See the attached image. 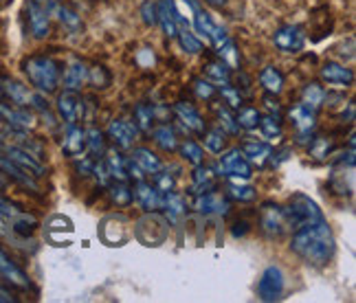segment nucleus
<instances>
[{
  "mask_svg": "<svg viewBox=\"0 0 356 303\" xmlns=\"http://www.w3.org/2000/svg\"><path fill=\"white\" fill-rule=\"evenodd\" d=\"M291 251L301 261H306L308 266H317V268L325 266L337 251L334 233L330 224L325 222V218L317 220V222H310L306 227H299L291 240Z\"/></svg>",
  "mask_w": 356,
  "mask_h": 303,
  "instance_id": "nucleus-1",
  "label": "nucleus"
},
{
  "mask_svg": "<svg viewBox=\"0 0 356 303\" xmlns=\"http://www.w3.org/2000/svg\"><path fill=\"white\" fill-rule=\"evenodd\" d=\"M62 64L51 55H31V58L22 60V73L31 81V86L44 95L58 90L62 84Z\"/></svg>",
  "mask_w": 356,
  "mask_h": 303,
  "instance_id": "nucleus-2",
  "label": "nucleus"
},
{
  "mask_svg": "<svg viewBox=\"0 0 356 303\" xmlns=\"http://www.w3.org/2000/svg\"><path fill=\"white\" fill-rule=\"evenodd\" d=\"M284 215H286V224L293 231L310 222H317V220H323V211L319 209V204L306 194H293L289 202L284 204Z\"/></svg>",
  "mask_w": 356,
  "mask_h": 303,
  "instance_id": "nucleus-3",
  "label": "nucleus"
},
{
  "mask_svg": "<svg viewBox=\"0 0 356 303\" xmlns=\"http://www.w3.org/2000/svg\"><path fill=\"white\" fill-rule=\"evenodd\" d=\"M170 236V222L159 211H145L141 220L134 224V238L143 246H161Z\"/></svg>",
  "mask_w": 356,
  "mask_h": 303,
  "instance_id": "nucleus-4",
  "label": "nucleus"
},
{
  "mask_svg": "<svg viewBox=\"0 0 356 303\" xmlns=\"http://www.w3.org/2000/svg\"><path fill=\"white\" fill-rule=\"evenodd\" d=\"M257 218H259V229H262V233L270 240H277L284 236L286 231H289L286 215H284V206L273 202V200H266V202L259 204Z\"/></svg>",
  "mask_w": 356,
  "mask_h": 303,
  "instance_id": "nucleus-5",
  "label": "nucleus"
},
{
  "mask_svg": "<svg viewBox=\"0 0 356 303\" xmlns=\"http://www.w3.org/2000/svg\"><path fill=\"white\" fill-rule=\"evenodd\" d=\"M185 3L191 7V11H194V26H196V33H200L202 38H207V42L218 49L222 42H227L229 35L225 33V29H220L207 11L202 9V5L198 3V0H185Z\"/></svg>",
  "mask_w": 356,
  "mask_h": 303,
  "instance_id": "nucleus-6",
  "label": "nucleus"
},
{
  "mask_svg": "<svg viewBox=\"0 0 356 303\" xmlns=\"http://www.w3.org/2000/svg\"><path fill=\"white\" fill-rule=\"evenodd\" d=\"M330 187L339 196L354 194V149H348V154L334 161L330 174Z\"/></svg>",
  "mask_w": 356,
  "mask_h": 303,
  "instance_id": "nucleus-7",
  "label": "nucleus"
},
{
  "mask_svg": "<svg viewBox=\"0 0 356 303\" xmlns=\"http://www.w3.org/2000/svg\"><path fill=\"white\" fill-rule=\"evenodd\" d=\"M220 154L222 156H220V163H218V167H220V174H225L227 178H234V181H249L253 176V165L246 161L240 147L220 152Z\"/></svg>",
  "mask_w": 356,
  "mask_h": 303,
  "instance_id": "nucleus-8",
  "label": "nucleus"
},
{
  "mask_svg": "<svg viewBox=\"0 0 356 303\" xmlns=\"http://www.w3.org/2000/svg\"><path fill=\"white\" fill-rule=\"evenodd\" d=\"M284 288H286V277L280 266H268L264 268L262 277L257 281V297L270 303V301H280L284 295Z\"/></svg>",
  "mask_w": 356,
  "mask_h": 303,
  "instance_id": "nucleus-9",
  "label": "nucleus"
},
{
  "mask_svg": "<svg viewBox=\"0 0 356 303\" xmlns=\"http://www.w3.org/2000/svg\"><path fill=\"white\" fill-rule=\"evenodd\" d=\"M191 209L200 215H218V218H225L231 211V200L220 194L218 189L207 191V194H198L191 202Z\"/></svg>",
  "mask_w": 356,
  "mask_h": 303,
  "instance_id": "nucleus-10",
  "label": "nucleus"
},
{
  "mask_svg": "<svg viewBox=\"0 0 356 303\" xmlns=\"http://www.w3.org/2000/svg\"><path fill=\"white\" fill-rule=\"evenodd\" d=\"M289 119L293 123L297 143H310L314 136V128H317V115L306 110L301 104H295L293 108H289Z\"/></svg>",
  "mask_w": 356,
  "mask_h": 303,
  "instance_id": "nucleus-11",
  "label": "nucleus"
},
{
  "mask_svg": "<svg viewBox=\"0 0 356 303\" xmlns=\"http://www.w3.org/2000/svg\"><path fill=\"white\" fill-rule=\"evenodd\" d=\"M273 44L282 53H299L306 47V31L299 24H284L273 33Z\"/></svg>",
  "mask_w": 356,
  "mask_h": 303,
  "instance_id": "nucleus-12",
  "label": "nucleus"
},
{
  "mask_svg": "<svg viewBox=\"0 0 356 303\" xmlns=\"http://www.w3.org/2000/svg\"><path fill=\"white\" fill-rule=\"evenodd\" d=\"M56 108H58L60 119L66 123V126H73V123H77L81 117H84V99H81V95L77 90L64 88V92H60Z\"/></svg>",
  "mask_w": 356,
  "mask_h": 303,
  "instance_id": "nucleus-13",
  "label": "nucleus"
},
{
  "mask_svg": "<svg viewBox=\"0 0 356 303\" xmlns=\"http://www.w3.org/2000/svg\"><path fill=\"white\" fill-rule=\"evenodd\" d=\"M24 20L35 40H44L51 33V16L44 7H40L35 0H29L24 7Z\"/></svg>",
  "mask_w": 356,
  "mask_h": 303,
  "instance_id": "nucleus-14",
  "label": "nucleus"
},
{
  "mask_svg": "<svg viewBox=\"0 0 356 303\" xmlns=\"http://www.w3.org/2000/svg\"><path fill=\"white\" fill-rule=\"evenodd\" d=\"M156 13H159V24H161V29H163V33H165L168 38H176L178 26L189 24V22L181 16V11H178V7H176L174 0H156Z\"/></svg>",
  "mask_w": 356,
  "mask_h": 303,
  "instance_id": "nucleus-15",
  "label": "nucleus"
},
{
  "mask_svg": "<svg viewBox=\"0 0 356 303\" xmlns=\"http://www.w3.org/2000/svg\"><path fill=\"white\" fill-rule=\"evenodd\" d=\"M172 113L176 115V119L181 121V126L191 132V134H202L204 130H207V123H204L202 115L196 110L194 104H189V101H176L174 108H172Z\"/></svg>",
  "mask_w": 356,
  "mask_h": 303,
  "instance_id": "nucleus-16",
  "label": "nucleus"
},
{
  "mask_svg": "<svg viewBox=\"0 0 356 303\" xmlns=\"http://www.w3.org/2000/svg\"><path fill=\"white\" fill-rule=\"evenodd\" d=\"M319 75L327 86H339V88H350L354 84V71L348 68L346 64H339L327 60L321 64Z\"/></svg>",
  "mask_w": 356,
  "mask_h": 303,
  "instance_id": "nucleus-17",
  "label": "nucleus"
},
{
  "mask_svg": "<svg viewBox=\"0 0 356 303\" xmlns=\"http://www.w3.org/2000/svg\"><path fill=\"white\" fill-rule=\"evenodd\" d=\"M7 152V158H11L13 163L18 165V167H22L24 172H29L33 178H42L47 176V170H44V165L40 163V158H35L31 152H26L24 147H18V145H5L3 147Z\"/></svg>",
  "mask_w": 356,
  "mask_h": 303,
  "instance_id": "nucleus-18",
  "label": "nucleus"
},
{
  "mask_svg": "<svg viewBox=\"0 0 356 303\" xmlns=\"http://www.w3.org/2000/svg\"><path fill=\"white\" fill-rule=\"evenodd\" d=\"M136 136H139V130H136L134 123H130L126 119H113L111 126H108V139H111L115 143V147H119V149L132 147Z\"/></svg>",
  "mask_w": 356,
  "mask_h": 303,
  "instance_id": "nucleus-19",
  "label": "nucleus"
},
{
  "mask_svg": "<svg viewBox=\"0 0 356 303\" xmlns=\"http://www.w3.org/2000/svg\"><path fill=\"white\" fill-rule=\"evenodd\" d=\"M134 200L139 202L143 211H161L163 209V191H159L152 183L143 181L134 183Z\"/></svg>",
  "mask_w": 356,
  "mask_h": 303,
  "instance_id": "nucleus-20",
  "label": "nucleus"
},
{
  "mask_svg": "<svg viewBox=\"0 0 356 303\" xmlns=\"http://www.w3.org/2000/svg\"><path fill=\"white\" fill-rule=\"evenodd\" d=\"M218 178H220V172H216L209 165H196L194 174H191V191H194V196L218 189Z\"/></svg>",
  "mask_w": 356,
  "mask_h": 303,
  "instance_id": "nucleus-21",
  "label": "nucleus"
},
{
  "mask_svg": "<svg viewBox=\"0 0 356 303\" xmlns=\"http://www.w3.org/2000/svg\"><path fill=\"white\" fill-rule=\"evenodd\" d=\"M161 211H165V218H168V222L170 224H178V222H183L185 215H187V202L181 194H176V191H165L163 194V209Z\"/></svg>",
  "mask_w": 356,
  "mask_h": 303,
  "instance_id": "nucleus-22",
  "label": "nucleus"
},
{
  "mask_svg": "<svg viewBox=\"0 0 356 303\" xmlns=\"http://www.w3.org/2000/svg\"><path fill=\"white\" fill-rule=\"evenodd\" d=\"M242 154L246 156V161H249L251 165H255V167H266L268 165V158L273 154V145L264 143V141H246L240 145Z\"/></svg>",
  "mask_w": 356,
  "mask_h": 303,
  "instance_id": "nucleus-23",
  "label": "nucleus"
},
{
  "mask_svg": "<svg viewBox=\"0 0 356 303\" xmlns=\"http://www.w3.org/2000/svg\"><path fill=\"white\" fill-rule=\"evenodd\" d=\"M62 149L66 156H73V158L84 154L86 152V130H81L77 123L68 126V130L64 134V141H62Z\"/></svg>",
  "mask_w": 356,
  "mask_h": 303,
  "instance_id": "nucleus-24",
  "label": "nucleus"
},
{
  "mask_svg": "<svg viewBox=\"0 0 356 303\" xmlns=\"http://www.w3.org/2000/svg\"><path fill=\"white\" fill-rule=\"evenodd\" d=\"M0 275H3L9 284L22 288V290H29V288H31V281H29V277H26V272L13 264V261L3 251H0Z\"/></svg>",
  "mask_w": 356,
  "mask_h": 303,
  "instance_id": "nucleus-25",
  "label": "nucleus"
},
{
  "mask_svg": "<svg viewBox=\"0 0 356 303\" xmlns=\"http://www.w3.org/2000/svg\"><path fill=\"white\" fill-rule=\"evenodd\" d=\"M0 172H5L11 181H16L18 185L26 187V189H31V191H40L38 183H35V178L29 174V172H24L22 167H18L16 163H13L11 158L7 156H0Z\"/></svg>",
  "mask_w": 356,
  "mask_h": 303,
  "instance_id": "nucleus-26",
  "label": "nucleus"
},
{
  "mask_svg": "<svg viewBox=\"0 0 356 303\" xmlns=\"http://www.w3.org/2000/svg\"><path fill=\"white\" fill-rule=\"evenodd\" d=\"M88 81V66L84 62H73L66 66V71H62V84L68 90H81Z\"/></svg>",
  "mask_w": 356,
  "mask_h": 303,
  "instance_id": "nucleus-27",
  "label": "nucleus"
},
{
  "mask_svg": "<svg viewBox=\"0 0 356 303\" xmlns=\"http://www.w3.org/2000/svg\"><path fill=\"white\" fill-rule=\"evenodd\" d=\"M0 121H5L7 126L16 130H26L33 126V117L22 108H11L7 104H0Z\"/></svg>",
  "mask_w": 356,
  "mask_h": 303,
  "instance_id": "nucleus-28",
  "label": "nucleus"
},
{
  "mask_svg": "<svg viewBox=\"0 0 356 303\" xmlns=\"http://www.w3.org/2000/svg\"><path fill=\"white\" fill-rule=\"evenodd\" d=\"M323 99H325V90L323 86L319 84V81H310V84L304 86V90H301V106H304L306 110H310V113L317 115L319 110L323 108Z\"/></svg>",
  "mask_w": 356,
  "mask_h": 303,
  "instance_id": "nucleus-29",
  "label": "nucleus"
},
{
  "mask_svg": "<svg viewBox=\"0 0 356 303\" xmlns=\"http://www.w3.org/2000/svg\"><path fill=\"white\" fill-rule=\"evenodd\" d=\"M152 139H154V143L163 149V152H168V154H174V152L178 149V134H176V130L172 128V126H168V123H161V126H156V128H152Z\"/></svg>",
  "mask_w": 356,
  "mask_h": 303,
  "instance_id": "nucleus-30",
  "label": "nucleus"
},
{
  "mask_svg": "<svg viewBox=\"0 0 356 303\" xmlns=\"http://www.w3.org/2000/svg\"><path fill=\"white\" fill-rule=\"evenodd\" d=\"M104 163H106L108 174H111L113 181H121V183H128L130 181V178H128V170H126L128 158L121 156L117 149L106 152V154H104Z\"/></svg>",
  "mask_w": 356,
  "mask_h": 303,
  "instance_id": "nucleus-31",
  "label": "nucleus"
},
{
  "mask_svg": "<svg viewBox=\"0 0 356 303\" xmlns=\"http://www.w3.org/2000/svg\"><path fill=\"white\" fill-rule=\"evenodd\" d=\"M284 73L277 66H264L259 71V86L270 95H280L284 90Z\"/></svg>",
  "mask_w": 356,
  "mask_h": 303,
  "instance_id": "nucleus-32",
  "label": "nucleus"
},
{
  "mask_svg": "<svg viewBox=\"0 0 356 303\" xmlns=\"http://www.w3.org/2000/svg\"><path fill=\"white\" fill-rule=\"evenodd\" d=\"M130 158L139 165V167L145 172V174H149L152 176L154 172H159L161 167H163V161L154 154L152 149H147V147H134L132 149V154H130Z\"/></svg>",
  "mask_w": 356,
  "mask_h": 303,
  "instance_id": "nucleus-33",
  "label": "nucleus"
},
{
  "mask_svg": "<svg viewBox=\"0 0 356 303\" xmlns=\"http://www.w3.org/2000/svg\"><path fill=\"white\" fill-rule=\"evenodd\" d=\"M225 196H227L231 202L249 204V202H255L257 191H255V187H251V185H242V183H238V181H234V178H231V183L227 185Z\"/></svg>",
  "mask_w": 356,
  "mask_h": 303,
  "instance_id": "nucleus-34",
  "label": "nucleus"
},
{
  "mask_svg": "<svg viewBox=\"0 0 356 303\" xmlns=\"http://www.w3.org/2000/svg\"><path fill=\"white\" fill-rule=\"evenodd\" d=\"M202 68H204V75H207V79L213 81V84H227V81H231V68L220 58L207 60Z\"/></svg>",
  "mask_w": 356,
  "mask_h": 303,
  "instance_id": "nucleus-35",
  "label": "nucleus"
},
{
  "mask_svg": "<svg viewBox=\"0 0 356 303\" xmlns=\"http://www.w3.org/2000/svg\"><path fill=\"white\" fill-rule=\"evenodd\" d=\"M53 16L60 20V24L64 26L68 33H79L81 29H84V22H81L79 13H75L73 9H68V7H64L60 3H58L56 11H53Z\"/></svg>",
  "mask_w": 356,
  "mask_h": 303,
  "instance_id": "nucleus-36",
  "label": "nucleus"
},
{
  "mask_svg": "<svg viewBox=\"0 0 356 303\" xmlns=\"http://www.w3.org/2000/svg\"><path fill=\"white\" fill-rule=\"evenodd\" d=\"M308 152L314 161H327V156L334 152V139L332 136H325V134L312 136L308 143Z\"/></svg>",
  "mask_w": 356,
  "mask_h": 303,
  "instance_id": "nucleus-37",
  "label": "nucleus"
},
{
  "mask_svg": "<svg viewBox=\"0 0 356 303\" xmlns=\"http://www.w3.org/2000/svg\"><path fill=\"white\" fill-rule=\"evenodd\" d=\"M108 196H111V200L121 206V209H126V206H130L134 202V191L128 183H121V181H115L113 185H108Z\"/></svg>",
  "mask_w": 356,
  "mask_h": 303,
  "instance_id": "nucleus-38",
  "label": "nucleus"
},
{
  "mask_svg": "<svg viewBox=\"0 0 356 303\" xmlns=\"http://www.w3.org/2000/svg\"><path fill=\"white\" fill-rule=\"evenodd\" d=\"M178 42H181V49L189 55H198L204 47H202V40L189 29V24H183V26H178Z\"/></svg>",
  "mask_w": 356,
  "mask_h": 303,
  "instance_id": "nucleus-39",
  "label": "nucleus"
},
{
  "mask_svg": "<svg viewBox=\"0 0 356 303\" xmlns=\"http://www.w3.org/2000/svg\"><path fill=\"white\" fill-rule=\"evenodd\" d=\"M257 128H259V132H262L264 139H268V141L282 139V134H284L282 117H275V115H264V117H259Z\"/></svg>",
  "mask_w": 356,
  "mask_h": 303,
  "instance_id": "nucleus-40",
  "label": "nucleus"
},
{
  "mask_svg": "<svg viewBox=\"0 0 356 303\" xmlns=\"http://www.w3.org/2000/svg\"><path fill=\"white\" fill-rule=\"evenodd\" d=\"M134 126L141 134H149L154 128V108L147 104H139L134 108Z\"/></svg>",
  "mask_w": 356,
  "mask_h": 303,
  "instance_id": "nucleus-41",
  "label": "nucleus"
},
{
  "mask_svg": "<svg viewBox=\"0 0 356 303\" xmlns=\"http://www.w3.org/2000/svg\"><path fill=\"white\" fill-rule=\"evenodd\" d=\"M178 154L183 156V161H187L189 165H200V163H204V149H202V145L200 143H196V141H183V143H178Z\"/></svg>",
  "mask_w": 356,
  "mask_h": 303,
  "instance_id": "nucleus-42",
  "label": "nucleus"
},
{
  "mask_svg": "<svg viewBox=\"0 0 356 303\" xmlns=\"http://www.w3.org/2000/svg\"><path fill=\"white\" fill-rule=\"evenodd\" d=\"M216 58H220L231 68V71H238V68H240V51H238L236 42L231 38L216 49Z\"/></svg>",
  "mask_w": 356,
  "mask_h": 303,
  "instance_id": "nucleus-43",
  "label": "nucleus"
},
{
  "mask_svg": "<svg viewBox=\"0 0 356 303\" xmlns=\"http://www.w3.org/2000/svg\"><path fill=\"white\" fill-rule=\"evenodd\" d=\"M259 117H262V113H259L257 108H253V106H240L238 113H236L238 128L240 130H255L257 123H259Z\"/></svg>",
  "mask_w": 356,
  "mask_h": 303,
  "instance_id": "nucleus-44",
  "label": "nucleus"
},
{
  "mask_svg": "<svg viewBox=\"0 0 356 303\" xmlns=\"http://www.w3.org/2000/svg\"><path fill=\"white\" fill-rule=\"evenodd\" d=\"M3 95L11 97L18 106H26L31 104V92L26 90V86L18 84V81H11V79H5L3 81Z\"/></svg>",
  "mask_w": 356,
  "mask_h": 303,
  "instance_id": "nucleus-45",
  "label": "nucleus"
},
{
  "mask_svg": "<svg viewBox=\"0 0 356 303\" xmlns=\"http://www.w3.org/2000/svg\"><path fill=\"white\" fill-rule=\"evenodd\" d=\"M216 115H218V121H220V128L227 132V134H238V121H236V113L234 108H229L225 101L216 106Z\"/></svg>",
  "mask_w": 356,
  "mask_h": 303,
  "instance_id": "nucleus-46",
  "label": "nucleus"
},
{
  "mask_svg": "<svg viewBox=\"0 0 356 303\" xmlns=\"http://www.w3.org/2000/svg\"><path fill=\"white\" fill-rule=\"evenodd\" d=\"M204 147L213 154H220V152L227 147V132L222 128H211V130H204Z\"/></svg>",
  "mask_w": 356,
  "mask_h": 303,
  "instance_id": "nucleus-47",
  "label": "nucleus"
},
{
  "mask_svg": "<svg viewBox=\"0 0 356 303\" xmlns=\"http://www.w3.org/2000/svg\"><path fill=\"white\" fill-rule=\"evenodd\" d=\"M86 84H90L92 88H97V90H104V88H108L113 84V75H111V71H108L106 66H92V68H88V81Z\"/></svg>",
  "mask_w": 356,
  "mask_h": 303,
  "instance_id": "nucleus-48",
  "label": "nucleus"
},
{
  "mask_svg": "<svg viewBox=\"0 0 356 303\" xmlns=\"http://www.w3.org/2000/svg\"><path fill=\"white\" fill-rule=\"evenodd\" d=\"M218 95H220L222 101H225L229 108H234V110H238V108L244 104V97H242L240 88L231 84V81H227V84H220V86H218Z\"/></svg>",
  "mask_w": 356,
  "mask_h": 303,
  "instance_id": "nucleus-49",
  "label": "nucleus"
},
{
  "mask_svg": "<svg viewBox=\"0 0 356 303\" xmlns=\"http://www.w3.org/2000/svg\"><path fill=\"white\" fill-rule=\"evenodd\" d=\"M86 152H90L92 156H104L106 154V139L104 132L97 128L86 130Z\"/></svg>",
  "mask_w": 356,
  "mask_h": 303,
  "instance_id": "nucleus-50",
  "label": "nucleus"
},
{
  "mask_svg": "<svg viewBox=\"0 0 356 303\" xmlns=\"http://www.w3.org/2000/svg\"><path fill=\"white\" fill-rule=\"evenodd\" d=\"M191 88H194L196 97L204 99V101H213L216 95H218V88L213 86V81L204 79V77H196L194 81H191Z\"/></svg>",
  "mask_w": 356,
  "mask_h": 303,
  "instance_id": "nucleus-51",
  "label": "nucleus"
},
{
  "mask_svg": "<svg viewBox=\"0 0 356 303\" xmlns=\"http://www.w3.org/2000/svg\"><path fill=\"white\" fill-rule=\"evenodd\" d=\"M154 178H152V185L159 189V191H163V194H165V191H172L174 187H176V178L168 172V170H159V172H154L152 174Z\"/></svg>",
  "mask_w": 356,
  "mask_h": 303,
  "instance_id": "nucleus-52",
  "label": "nucleus"
},
{
  "mask_svg": "<svg viewBox=\"0 0 356 303\" xmlns=\"http://www.w3.org/2000/svg\"><path fill=\"white\" fill-rule=\"evenodd\" d=\"M141 20L147 26H154L159 24V13H156V0H145L141 5Z\"/></svg>",
  "mask_w": 356,
  "mask_h": 303,
  "instance_id": "nucleus-53",
  "label": "nucleus"
},
{
  "mask_svg": "<svg viewBox=\"0 0 356 303\" xmlns=\"http://www.w3.org/2000/svg\"><path fill=\"white\" fill-rule=\"evenodd\" d=\"M262 104L266 108V113L268 115H275V117H282L284 113V106L280 104L277 99V95H270V92H264V97H262Z\"/></svg>",
  "mask_w": 356,
  "mask_h": 303,
  "instance_id": "nucleus-54",
  "label": "nucleus"
},
{
  "mask_svg": "<svg viewBox=\"0 0 356 303\" xmlns=\"http://www.w3.org/2000/svg\"><path fill=\"white\" fill-rule=\"evenodd\" d=\"M92 174H95V178L99 181V185L102 187H108L111 185V174H108V167H106V163H104V158H99V163H92Z\"/></svg>",
  "mask_w": 356,
  "mask_h": 303,
  "instance_id": "nucleus-55",
  "label": "nucleus"
},
{
  "mask_svg": "<svg viewBox=\"0 0 356 303\" xmlns=\"http://www.w3.org/2000/svg\"><path fill=\"white\" fill-rule=\"evenodd\" d=\"M249 231H251V222H246L244 218L236 220V222L231 224V236H234V238H244Z\"/></svg>",
  "mask_w": 356,
  "mask_h": 303,
  "instance_id": "nucleus-56",
  "label": "nucleus"
},
{
  "mask_svg": "<svg viewBox=\"0 0 356 303\" xmlns=\"http://www.w3.org/2000/svg\"><path fill=\"white\" fill-rule=\"evenodd\" d=\"M323 106H327V108L346 106V95H341V92H327L325 99H323Z\"/></svg>",
  "mask_w": 356,
  "mask_h": 303,
  "instance_id": "nucleus-57",
  "label": "nucleus"
},
{
  "mask_svg": "<svg viewBox=\"0 0 356 303\" xmlns=\"http://www.w3.org/2000/svg\"><path fill=\"white\" fill-rule=\"evenodd\" d=\"M77 172L81 174V176H90L92 174V161L90 158H84V161H77Z\"/></svg>",
  "mask_w": 356,
  "mask_h": 303,
  "instance_id": "nucleus-58",
  "label": "nucleus"
},
{
  "mask_svg": "<svg viewBox=\"0 0 356 303\" xmlns=\"http://www.w3.org/2000/svg\"><path fill=\"white\" fill-rule=\"evenodd\" d=\"M354 110H356V106H354V101H348V110L343 108V113H341V119H343L346 123H354Z\"/></svg>",
  "mask_w": 356,
  "mask_h": 303,
  "instance_id": "nucleus-59",
  "label": "nucleus"
},
{
  "mask_svg": "<svg viewBox=\"0 0 356 303\" xmlns=\"http://www.w3.org/2000/svg\"><path fill=\"white\" fill-rule=\"evenodd\" d=\"M13 301H16V299H13V297L5 290V288H0V303H13Z\"/></svg>",
  "mask_w": 356,
  "mask_h": 303,
  "instance_id": "nucleus-60",
  "label": "nucleus"
},
{
  "mask_svg": "<svg viewBox=\"0 0 356 303\" xmlns=\"http://www.w3.org/2000/svg\"><path fill=\"white\" fill-rule=\"evenodd\" d=\"M207 5H211V7H225L227 5V0H204Z\"/></svg>",
  "mask_w": 356,
  "mask_h": 303,
  "instance_id": "nucleus-61",
  "label": "nucleus"
},
{
  "mask_svg": "<svg viewBox=\"0 0 356 303\" xmlns=\"http://www.w3.org/2000/svg\"><path fill=\"white\" fill-rule=\"evenodd\" d=\"M0 97H3V86H0Z\"/></svg>",
  "mask_w": 356,
  "mask_h": 303,
  "instance_id": "nucleus-62",
  "label": "nucleus"
}]
</instances>
